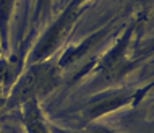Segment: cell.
<instances>
[{
	"instance_id": "obj_1",
	"label": "cell",
	"mask_w": 154,
	"mask_h": 133,
	"mask_svg": "<svg viewBox=\"0 0 154 133\" xmlns=\"http://www.w3.org/2000/svg\"><path fill=\"white\" fill-rule=\"evenodd\" d=\"M60 75L62 68L57 60L47 59L44 62L29 63V66L23 70V73L10 88L5 109L21 107L29 101H41L42 97L49 96L59 85Z\"/></svg>"
},
{
	"instance_id": "obj_2",
	"label": "cell",
	"mask_w": 154,
	"mask_h": 133,
	"mask_svg": "<svg viewBox=\"0 0 154 133\" xmlns=\"http://www.w3.org/2000/svg\"><path fill=\"white\" fill-rule=\"evenodd\" d=\"M136 24L138 23H131L130 26L125 29L123 36L117 41V44H115L107 54H104L96 63L86 66V68L83 70V73L76 75V80L81 78L83 75H86L91 70V72H94L96 75H97V81L114 85V83L122 80L125 75L130 73L136 66V62L128 60L127 59V52H128V45H130L133 32L136 31Z\"/></svg>"
},
{
	"instance_id": "obj_3",
	"label": "cell",
	"mask_w": 154,
	"mask_h": 133,
	"mask_svg": "<svg viewBox=\"0 0 154 133\" xmlns=\"http://www.w3.org/2000/svg\"><path fill=\"white\" fill-rule=\"evenodd\" d=\"M83 8L85 7L76 5L70 0V3L63 8V11L51 23V26L45 29V32L41 36V39L37 41V44L32 47L29 54V63L47 60L65 42V39L68 37L70 31L73 29L75 23H76V20L80 18Z\"/></svg>"
},
{
	"instance_id": "obj_4",
	"label": "cell",
	"mask_w": 154,
	"mask_h": 133,
	"mask_svg": "<svg viewBox=\"0 0 154 133\" xmlns=\"http://www.w3.org/2000/svg\"><path fill=\"white\" fill-rule=\"evenodd\" d=\"M152 85L154 83H151L148 88L136 89V91H125V89L123 91H109V93L99 96L97 99H94L93 102H89L85 107V110H83V115H85V119L88 122H91V120L102 117V115L109 114V112L119 109V107H125L131 102H136L152 88Z\"/></svg>"
},
{
	"instance_id": "obj_5",
	"label": "cell",
	"mask_w": 154,
	"mask_h": 133,
	"mask_svg": "<svg viewBox=\"0 0 154 133\" xmlns=\"http://www.w3.org/2000/svg\"><path fill=\"white\" fill-rule=\"evenodd\" d=\"M24 70V54L23 51L13 54V55L0 57V88L5 91L11 88L13 83Z\"/></svg>"
},
{
	"instance_id": "obj_6",
	"label": "cell",
	"mask_w": 154,
	"mask_h": 133,
	"mask_svg": "<svg viewBox=\"0 0 154 133\" xmlns=\"http://www.w3.org/2000/svg\"><path fill=\"white\" fill-rule=\"evenodd\" d=\"M21 109H23V122L28 133H51V127L47 125V122L44 119L39 101L26 102L24 106H21Z\"/></svg>"
},
{
	"instance_id": "obj_7",
	"label": "cell",
	"mask_w": 154,
	"mask_h": 133,
	"mask_svg": "<svg viewBox=\"0 0 154 133\" xmlns=\"http://www.w3.org/2000/svg\"><path fill=\"white\" fill-rule=\"evenodd\" d=\"M13 5L15 0H0V42L5 51L8 47V24H10Z\"/></svg>"
},
{
	"instance_id": "obj_8",
	"label": "cell",
	"mask_w": 154,
	"mask_h": 133,
	"mask_svg": "<svg viewBox=\"0 0 154 133\" xmlns=\"http://www.w3.org/2000/svg\"><path fill=\"white\" fill-rule=\"evenodd\" d=\"M52 2H54V0H36L34 16H32L34 24H37L39 21H42L45 16L49 15V11H51V8H52Z\"/></svg>"
},
{
	"instance_id": "obj_9",
	"label": "cell",
	"mask_w": 154,
	"mask_h": 133,
	"mask_svg": "<svg viewBox=\"0 0 154 133\" xmlns=\"http://www.w3.org/2000/svg\"><path fill=\"white\" fill-rule=\"evenodd\" d=\"M151 52H154V39H152V41H149V42L140 51L141 55H146V54H151Z\"/></svg>"
},
{
	"instance_id": "obj_10",
	"label": "cell",
	"mask_w": 154,
	"mask_h": 133,
	"mask_svg": "<svg viewBox=\"0 0 154 133\" xmlns=\"http://www.w3.org/2000/svg\"><path fill=\"white\" fill-rule=\"evenodd\" d=\"M94 133H115V131H112V130H109V128H102V127H96V128H94Z\"/></svg>"
},
{
	"instance_id": "obj_11",
	"label": "cell",
	"mask_w": 154,
	"mask_h": 133,
	"mask_svg": "<svg viewBox=\"0 0 154 133\" xmlns=\"http://www.w3.org/2000/svg\"><path fill=\"white\" fill-rule=\"evenodd\" d=\"M3 54H5V49H3V45H2V42H0V57H2Z\"/></svg>"
}]
</instances>
